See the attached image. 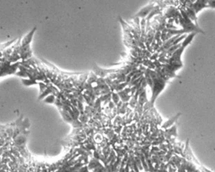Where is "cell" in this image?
<instances>
[{"mask_svg": "<svg viewBox=\"0 0 215 172\" xmlns=\"http://www.w3.org/2000/svg\"><path fill=\"white\" fill-rule=\"evenodd\" d=\"M30 123L23 115L8 124H0V172H89L88 158L77 148L53 162L35 160L26 147Z\"/></svg>", "mask_w": 215, "mask_h": 172, "instance_id": "6da1fadb", "label": "cell"}, {"mask_svg": "<svg viewBox=\"0 0 215 172\" xmlns=\"http://www.w3.org/2000/svg\"><path fill=\"white\" fill-rule=\"evenodd\" d=\"M148 70H149L150 76L153 80V87L151 88V98L150 100V102L154 106L156 98H158L160 93L166 88L167 81L161 77L155 70H150V69Z\"/></svg>", "mask_w": 215, "mask_h": 172, "instance_id": "7a4b0ae2", "label": "cell"}, {"mask_svg": "<svg viewBox=\"0 0 215 172\" xmlns=\"http://www.w3.org/2000/svg\"><path fill=\"white\" fill-rule=\"evenodd\" d=\"M155 6H156V4H155V3H150V4H149L148 5L145 6L143 9H141L134 17H138L140 18V19H146V18L149 15L150 13L152 11V9L155 8Z\"/></svg>", "mask_w": 215, "mask_h": 172, "instance_id": "3957f363", "label": "cell"}, {"mask_svg": "<svg viewBox=\"0 0 215 172\" xmlns=\"http://www.w3.org/2000/svg\"><path fill=\"white\" fill-rule=\"evenodd\" d=\"M188 8H192L195 11L196 14H198L199 11L205 8H208V0H196L194 4H192Z\"/></svg>", "mask_w": 215, "mask_h": 172, "instance_id": "277c9868", "label": "cell"}, {"mask_svg": "<svg viewBox=\"0 0 215 172\" xmlns=\"http://www.w3.org/2000/svg\"><path fill=\"white\" fill-rule=\"evenodd\" d=\"M181 115H182V112H178V113L176 114L175 116H173L172 118H171L170 119L167 120L165 123H162V124L160 125V129H161L166 130L167 129L171 128V126H173L174 124H175V123H177V121L178 120V119L180 118Z\"/></svg>", "mask_w": 215, "mask_h": 172, "instance_id": "5b68a950", "label": "cell"}, {"mask_svg": "<svg viewBox=\"0 0 215 172\" xmlns=\"http://www.w3.org/2000/svg\"><path fill=\"white\" fill-rule=\"evenodd\" d=\"M197 34H198L197 32H192V33L187 34V36H186V38H185V39L182 40V47L185 49L187 46H189V45L192 43V41L193 38L195 37V35H197Z\"/></svg>", "mask_w": 215, "mask_h": 172, "instance_id": "8992f818", "label": "cell"}, {"mask_svg": "<svg viewBox=\"0 0 215 172\" xmlns=\"http://www.w3.org/2000/svg\"><path fill=\"white\" fill-rule=\"evenodd\" d=\"M185 11H186V13H187V16H188V18L191 19L192 21L194 23L195 22V25H198V19H197V15H196V13H195V11L192 9V8H188L187 7L186 8V9H185Z\"/></svg>", "mask_w": 215, "mask_h": 172, "instance_id": "52a82bcc", "label": "cell"}, {"mask_svg": "<svg viewBox=\"0 0 215 172\" xmlns=\"http://www.w3.org/2000/svg\"><path fill=\"white\" fill-rule=\"evenodd\" d=\"M177 127L176 124H174L173 126H171V128H169V129H167L165 130V133H167V134H169L170 136H171V137H177Z\"/></svg>", "mask_w": 215, "mask_h": 172, "instance_id": "ba28073f", "label": "cell"}, {"mask_svg": "<svg viewBox=\"0 0 215 172\" xmlns=\"http://www.w3.org/2000/svg\"><path fill=\"white\" fill-rule=\"evenodd\" d=\"M208 8L215 9V0H208Z\"/></svg>", "mask_w": 215, "mask_h": 172, "instance_id": "9c48e42d", "label": "cell"}]
</instances>
